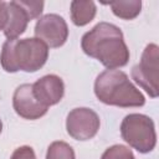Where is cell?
<instances>
[{"mask_svg":"<svg viewBox=\"0 0 159 159\" xmlns=\"http://www.w3.org/2000/svg\"><path fill=\"white\" fill-rule=\"evenodd\" d=\"M81 47L86 55L98 60L108 70L123 67L129 61V50L120 29L109 22H99L86 32Z\"/></svg>","mask_w":159,"mask_h":159,"instance_id":"obj_1","label":"cell"},{"mask_svg":"<svg viewBox=\"0 0 159 159\" xmlns=\"http://www.w3.org/2000/svg\"><path fill=\"white\" fill-rule=\"evenodd\" d=\"M96 97L104 104L117 107H142L145 98L119 70H106L97 76L94 82Z\"/></svg>","mask_w":159,"mask_h":159,"instance_id":"obj_2","label":"cell"},{"mask_svg":"<svg viewBox=\"0 0 159 159\" xmlns=\"http://www.w3.org/2000/svg\"><path fill=\"white\" fill-rule=\"evenodd\" d=\"M48 47L39 39L7 40L2 45L0 62L6 72H36L47 61Z\"/></svg>","mask_w":159,"mask_h":159,"instance_id":"obj_3","label":"cell"},{"mask_svg":"<svg viewBox=\"0 0 159 159\" xmlns=\"http://www.w3.org/2000/svg\"><path fill=\"white\" fill-rule=\"evenodd\" d=\"M122 138L139 153H149L157 144L154 122L144 114L132 113L124 117L120 124Z\"/></svg>","mask_w":159,"mask_h":159,"instance_id":"obj_4","label":"cell"},{"mask_svg":"<svg viewBox=\"0 0 159 159\" xmlns=\"http://www.w3.org/2000/svg\"><path fill=\"white\" fill-rule=\"evenodd\" d=\"M159 48L155 43H149L143 53L140 62L135 65L132 70V77L133 80L143 88L145 92L155 98L159 92Z\"/></svg>","mask_w":159,"mask_h":159,"instance_id":"obj_5","label":"cell"},{"mask_svg":"<svg viewBox=\"0 0 159 159\" xmlns=\"http://www.w3.org/2000/svg\"><path fill=\"white\" fill-rule=\"evenodd\" d=\"M99 117L89 108H75L66 119L67 133L76 140H88L93 138L99 129Z\"/></svg>","mask_w":159,"mask_h":159,"instance_id":"obj_6","label":"cell"},{"mask_svg":"<svg viewBox=\"0 0 159 159\" xmlns=\"http://www.w3.org/2000/svg\"><path fill=\"white\" fill-rule=\"evenodd\" d=\"M35 36L47 45V47H61L68 37V27L63 17L57 14L41 16L35 26Z\"/></svg>","mask_w":159,"mask_h":159,"instance_id":"obj_7","label":"cell"},{"mask_svg":"<svg viewBox=\"0 0 159 159\" xmlns=\"http://www.w3.org/2000/svg\"><path fill=\"white\" fill-rule=\"evenodd\" d=\"M12 106L15 112L20 117L30 120L39 119L40 117L45 116L48 109L35 98L32 92V84L30 83H24L15 89L12 97Z\"/></svg>","mask_w":159,"mask_h":159,"instance_id":"obj_8","label":"cell"},{"mask_svg":"<svg viewBox=\"0 0 159 159\" xmlns=\"http://www.w3.org/2000/svg\"><path fill=\"white\" fill-rule=\"evenodd\" d=\"M35 98L45 107L57 104L65 93L63 81L56 75H46L32 84Z\"/></svg>","mask_w":159,"mask_h":159,"instance_id":"obj_9","label":"cell"},{"mask_svg":"<svg viewBox=\"0 0 159 159\" xmlns=\"http://www.w3.org/2000/svg\"><path fill=\"white\" fill-rule=\"evenodd\" d=\"M30 21L26 11L20 6L19 1L7 2V22L4 29V35L7 40H15L25 32Z\"/></svg>","mask_w":159,"mask_h":159,"instance_id":"obj_10","label":"cell"},{"mask_svg":"<svg viewBox=\"0 0 159 159\" xmlns=\"http://www.w3.org/2000/svg\"><path fill=\"white\" fill-rule=\"evenodd\" d=\"M96 4L93 1H72L71 19L76 26H84L96 16Z\"/></svg>","mask_w":159,"mask_h":159,"instance_id":"obj_11","label":"cell"},{"mask_svg":"<svg viewBox=\"0 0 159 159\" xmlns=\"http://www.w3.org/2000/svg\"><path fill=\"white\" fill-rule=\"evenodd\" d=\"M109 5L113 14L123 20H132L137 17L142 9V1L139 0H129V1H111L104 2Z\"/></svg>","mask_w":159,"mask_h":159,"instance_id":"obj_12","label":"cell"},{"mask_svg":"<svg viewBox=\"0 0 159 159\" xmlns=\"http://www.w3.org/2000/svg\"><path fill=\"white\" fill-rule=\"evenodd\" d=\"M46 159H76L75 152L66 142H53L47 148Z\"/></svg>","mask_w":159,"mask_h":159,"instance_id":"obj_13","label":"cell"},{"mask_svg":"<svg viewBox=\"0 0 159 159\" xmlns=\"http://www.w3.org/2000/svg\"><path fill=\"white\" fill-rule=\"evenodd\" d=\"M101 159H135V158L129 148H127L125 145L116 144L106 149Z\"/></svg>","mask_w":159,"mask_h":159,"instance_id":"obj_14","label":"cell"},{"mask_svg":"<svg viewBox=\"0 0 159 159\" xmlns=\"http://www.w3.org/2000/svg\"><path fill=\"white\" fill-rule=\"evenodd\" d=\"M19 4L26 11L30 21L32 19H36V17H39L41 15L43 5H45L43 1H24V0H20Z\"/></svg>","mask_w":159,"mask_h":159,"instance_id":"obj_15","label":"cell"},{"mask_svg":"<svg viewBox=\"0 0 159 159\" xmlns=\"http://www.w3.org/2000/svg\"><path fill=\"white\" fill-rule=\"evenodd\" d=\"M10 159H36V155L31 147L24 145L15 149Z\"/></svg>","mask_w":159,"mask_h":159,"instance_id":"obj_16","label":"cell"},{"mask_svg":"<svg viewBox=\"0 0 159 159\" xmlns=\"http://www.w3.org/2000/svg\"><path fill=\"white\" fill-rule=\"evenodd\" d=\"M7 22V2L0 1V30H4Z\"/></svg>","mask_w":159,"mask_h":159,"instance_id":"obj_17","label":"cell"},{"mask_svg":"<svg viewBox=\"0 0 159 159\" xmlns=\"http://www.w3.org/2000/svg\"><path fill=\"white\" fill-rule=\"evenodd\" d=\"M1 130H2V122H1V119H0V133H1Z\"/></svg>","mask_w":159,"mask_h":159,"instance_id":"obj_18","label":"cell"}]
</instances>
